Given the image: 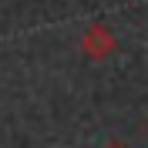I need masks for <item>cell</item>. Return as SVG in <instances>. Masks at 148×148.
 I'll list each match as a JSON object with an SVG mask.
<instances>
[{
    "instance_id": "1",
    "label": "cell",
    "mask_w": 148,
    "mask_h": 148,
    "mask_svg": "<svg viewBox=\"0 0 148 148\" xmlns=\"http://www.w3.org/2000/svg\"><path fill=\"white\" fill-rule=\"evenodd\" d=\"M84 51H91V54H108L111 51V37L104 34L101 27H94L84 34Z\"/></svg>"
},
{
    "instance_id": "2",
    "label": "cell",
    "mask_w": 148,
    "mask_h": 148,
    "mask_svg": "<svg viewBox=\"0 0 148 148\" xmlns=\"http://www.w3.org/2000/svg\"><path fill=\"white\" fill-rule=\"evenodd\" d=\"M111 148H121V145H111Z\"/></svg>"
}]
</instances>
